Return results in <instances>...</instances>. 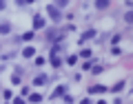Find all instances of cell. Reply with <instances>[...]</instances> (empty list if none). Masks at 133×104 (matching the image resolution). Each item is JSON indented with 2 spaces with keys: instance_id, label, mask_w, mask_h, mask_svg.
I'll list each match as a JSON object with an SVG mask.
<instances>
[{
  "instance_id": "6da1fadb",
  "label": "cell",
  "mask_w": 133,
  "mask_h": 104,
  "mask_svg": "<svg viewBox=\"0 0 133 104\" xmlns=\"http://www.w3.org/2000/svg\"><path fill=\"white\" fill-rule=\"evenodd\" d=\"M47 11H49V16H51V20H56V22L60 20V11H58V7H56V5H49V7H47Z\"/></svg>"
},
{
  "instance_id": "7a4b0ae2",
  "label": "cell",
  "mask_w": 133,
  "mask_h": 104,
  "mask_svg": "<svg viewBox=\"0 0 133 104\" xmlns=\"http://www.w3.org/2000/svg\"><path fill=\"white\" fill-rule=\"evenodd\" d=\"M62 36H64V33L58 31V29H49V33H47V38H49V40H58V38H62Z\"/></svg>"
},
{
  "instance_id": "3957f363",
  "label": "cell",
  "mask_w": 133,
  "mask_h": 104,
  "mask_svg": "<svg viewBox=\"0 0 133 104\" xmlns=\"http://www.w3.org/2000/svg\"><path fill=\"white\" fill-rule=\"evenodd\" d=\"M42 27H44V18L36 16V18H33V29H42Z\"/></svg>"
},
{
  "instance_id": "277c9868",
  "label": "cell",
  "mask_w": 133,
  "mask_h": 104,
  "mask_svg": "<svg viewBox=\"0 0 133 104\" xmlns=\"http://www.w3.org/2000/svg\"><path fill=\"white\" fill-rule=\"evenodd\" d=\"M47 82H49L47 75H38L36 80H33V84H36V86H42V84H47Z\"/></svg>"
},
{
  "instance_id": "5b68a950",
  "label": "cell",
  "mask_w": 133,
  "mask_h": 104,
  "mask_svg": "<svg viewBox=\"0 0 133 104\" xmlns=\"http://www.w3.org/2000/svg\"><path fill=\"white\" fill-rule=\"evenodd\" d=\"M22 56H24V58H33V56H36V49H33V47L22 49Z\"/></svg>"
},
{
  "instance_id": "8992f818",
  "label": "cell",
  "mask_w": 133,
  "mask_h": 104,
  "mask_svg": "<svg viewBox=\"0 0 133 104\" xmlns=\"http://www.w3.org/2000/svg\"><path fill=\"white\" fill-rule=\"evenodd\" d=\"M91 93H104V91H107V86H100V84H93V86H91Z\"/></svg>"
},
{
  "instance_id": "52a82bcc",
  "label": "cell",
  "mask_w": 133,
  "mask_h": 104,
  "mask_svg": "<svg viewBox=\"0 0 133 104\" xmlns=\"http://www.w3.org/2000/svg\"><path fill=\"white\" fill-rule=\"evenodd\" d=\"M91 38H95V31H87V33H82V36H80V42H84V40H91Z\"/></svg>"
},
{
  "instance_id": "ba28073f",
  "label": "cell",
  "mask_w": 133,
  "mask_h": 104,
  "mask_svg": "<svg viewBox=\"0 0 133 104\" xmlns=\"http://www.w3.org/2000/svg\"><path fill=\"white\" fill-rule=\"evenodd\" d=\"M11 31V24L9 22H2V24H0V33H9Z\"/></svg>"
},
{
  "instance_id": "9c48e42d",
  "label": "cell",
  "mask_w": 133,
  "mask_h": 104,
  "mask_svg": "<svg viewBox=\"0 0 133 104\" xmlns=\"http://www.w3.org/2000/svg\"><path fill=\"white\" fill-rule=\"evenodd\" d=\"M40 100H42V95H38V93H33V95H31V100H29V102H31V104H38Z\"/></svg>"
},
{
  "instance_id": "30bf717a",
  "label": "cell",
  "mask_w": 133,
  "mask_h": 104,
  "mask_svg": "<svg viewBox=\"0 0 133 104\" xmlns=\"http://www.w3.org/2000/svg\"><path fill=\"white\" fill-rule=\"evenodd\" d=\"M122 89H124V82H118V84H113V89H111V91H115V93H120Z\"/></svg>"
},
{
  "instance_id": "8fae6325",
  "label": "cell",
  "mask_w": 133,
  "mask_h": 104,
  "mask_svg": "<svg viewBox=\"0 0 133 104\" xmlns=\"http://www.w3.org/2000/svg\"><path fill=\"white\" fill-rule=\"evenodd\" d=\"M107 5H109V2H107V0H100V2H95V7H98V9H104Z\"/></svg>"
},
{
  "instance_id": "7c38bea8",
  "label": "cell",
  "mask_w": 133,
  "mask_h": 104,
  "mask_svg": "<svg viewBox=\"0 0 133 104\" xmlns=\"http://www.w3.org/2000/svg\"><path fill=\"white\" fill-rule=\"evenodd\" d=\"M62 93H64V86H58L56 93H53V98H58V95H62Z\"/></svg>"
},
{
  "instance_id": "4fadbf2b",
  "label": "cell",
  "mask_w": 133,
  "mask_h": 104,
  "mask_svg": "<svg viewBox=\"0 0 133 104\" xmlns=\"http://www.w3.org/2000/svg\"><path fill=\"white\" fill-rule=\"evenodd\" d=\"M31 38H33V31H27V33L22 36V40H31Z\"/></svg>"
},
{
  "instance_id": "5bb4252c",
  "label": "cell",
  "mask_w": 133,
  "mask_h": 104,
  "mask_svg": "<svg viewBox=\"0 0 133 104\" xmlns=\"http://www.w3.org/2000/svg\"><path fill=\"white\" fill-rule=\"evenodd\" d=\"M80 56H82V58H89V56H91V51H89V49H82Z\"/></svg>"
},
{
  "instance_id": "9a60e30c",
  "label": "cell",
  "mask_w": 133,
  "mask_h": 104,
  "mask_svg": "<svg viewBox=\"0 0 133 104\" xmlns=\"http://www.w3.org/2000/svg\"><path fill=\"white\" fill-rule=\"evenodd\" d=\"M14 104H27V102H24L22 98H16V100H14Z\"/></svg>"
},
{
  "instance_id": "2e32d148",
  "label": "cell",
  "mask_w": 133,
  "mask_h": 104,
  "mask_svg": "<svg viewBox=\"0 0 133 104\" xmlns=\"http://www.w3.org/2000/svg\"><path fill=\"white\" fill-rule=\"evenodd\" d=\"M80 104H91V100H87V98H84V100H82Z\"/></svg>"
},
{
  "instance_id": "e0dca14e",
  "label": "cell",
  "mask_w": 133,
  "mask_h": 104,
  "mask_svg": "<svg viewBox=\"0 0 133 104\" xmlns=\"http://www.w3.org/2000/svg\"><path fill=\"white\" fill-rule=\"evenodd\" d=\"M2 9H5V2H2V0H0V11H2Z\"/></svg>"
},
{
  "instance_id": "ac0fdd59",
  "label": "cell",
  "mask_w": 133,
  "mask_h": 104,
  "mask_svg": "<svg viewBox=\"0 0 133 104\" xmlns=\"http://www.w3.org/2000/svg\"><path fill=\"white\" fill-rule=\"evenodd\" d=\"M98 104H107V102H102V100H100V102H98Z\"/></svg>"
}]
</instances>
